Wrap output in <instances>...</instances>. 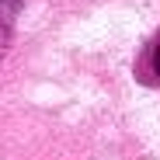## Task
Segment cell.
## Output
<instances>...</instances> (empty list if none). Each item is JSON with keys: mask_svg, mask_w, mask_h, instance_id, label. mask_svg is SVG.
I'll return each instance as SVG.
<instances>
[{"mask_svg": "<svg viewBox=\"0 0 160 160\" xmlns=\"http://www.w3.org/2000/svg\"><path fill=\"white\" fill-rule=\"evenodd\" d=\"M153 70H157V80H160V42L153 45Z\"/></svg>", "mask_w": 160, "mask_h": 160, "instance_id": "1", "label": "cell"}]
</instances>
